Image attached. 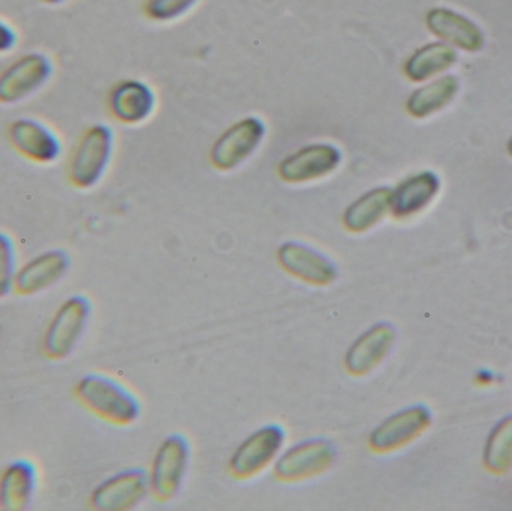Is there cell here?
Masks as SVG:
<instances>
[{"label":"cell","instance_id":"9c48e42d","mask_svg":"<svg viewBox=\"0 0 512 511\" xmlns=\"http://www.w3.org/2000/svg\"><path fill=\"white\" fill-rule=\"evenodd\" d=\"M343 153L333 143H310L286 155L277 165V176L289 185L316 182L342 165Z\"/></svg>","mask_w":512,"mask_h":511},{"label":"cell","instance_id":"ac0fdd59","mask_svg":"<svg viewBox=\"0 0 512 511\" xmlns=\"http://www.w3.org/2000/svg\"><path fill=\"white\" fill-rule=\"evenodd\" d=\"M38 489V470L29 459H17L0 473V510L26 511Z\"/></svg>","mask_w":512,"mask_h":511},{"label":"cell","instance_id":"44dd1931","mask_svg":"<svg viewBox=\"0 0 512 511\" xmlns=\"http://www.w3.org/2000/svg\"><path fill=\"white\" fill-rule=\"evenodd\" d=\"M457 53L447 42H432L409 56L403 72L414 83H423L456 65Z\"/></svg>","mask_w":512,"mask_h":511},{"label":"cell","instance_id":"484cf974","mask_svg":"<svg viewBox=\"0 0 512 511\" xmlns=\"http://www.w3.org/2000/svg\"><path fill=\"white\" fill-rule=\"evenodd\" d=\"M18 35L8 21L0 18V54L9 53L17 47Z\"/></svg>","mask_w":512,"mask_h":511},{"label":"cell","instance_id":"8fae6325","mask_svg":"<svg viewBox=\"0 0 512 511\" xmlns=\"http://www.w3.org/2000/svg\"><path fill=\"white\" fill-rule=\"evenodd\" d=\"M276 258L289 276L313 287H328L339 278L336 263L307 243L288 240L277 248Z\"/></svg>","mask_w":512,"mask_h":511},{"label":"cell","instance_id":"e0dca14e","mask_svg":"<svg viewBox=\"0 0 512 511\" xmlns=\"http://www.w3.org/2000/svg\"><path fill=\"white\" fill-rule=\"evenodd\" d=\"M441 191V180L432 171L412 174L391 188L390 213L396 219H409L420 215Z\"/></svg>","mask_w":512,"mask_h":511},{"label":"cell","instance_id":"8992f818","mask_svg":"<svg viewBox=\"0 0 512 511\" xmlns=\"http://www.w3.org/2000/svg\"><path fill=\"white\" fill-rule=\"evenodd\" d=\"M191 446L182 434H173L162 441L153 456L149 470L150 494L158 501H170L179 494L188 473Z\"/></svg>","mask_w":512,"mask_h":511},{"label":"cell","instance_id":"52a82bcc","mask_svg":"<svg viewBox=\"0 0 512 511\" xmlns=\"http://www.w3.org/2000/svg\"><path fill=\"white\" fill-rule=\"evenodd\" d=\"M267 125L258 116L243 117L225 129L210 149V162L219 171H231L245 164L264 143Z\"/></svg>","mask_w":512,"mask_h":511},{"label":"cell","instance_id":"d4e9b609","mask_svg":"<svg viewBox=\"0 0 512 511\" xmlns=\"http://www.w3.org/2000/svg\"><path fill=\"white\" fill-rule=\"evenodd\" d=\"M200 0H146L144 14L155 21H174L183 17Z\"/></svg>","mask_w":512,"mask_h":511},{"label":"cell","instance_id":"9a60e30c","mask_svg":"<svg viewBox=\"0 0 512 511\" xmlns=\"http://www.w3.org/2000/svg\"><path fill=\"white\" fill-rule=\"evenodd\" d=\"M71 257L63 249H48L18 267L14 291L20 296H36L62 282L71 270Z\"/></svg>","mask_w":512,"mask_h":511},{"label":"cell","instance_id":"7a4b0ae2","mask_svg":"<svg viewBox=\"0 0 512 511\" xmlns=\"http://www.w3.org/2000/svg\"><path fill=\"white\" fill-rule=\"evenodd\" d=\"M113 155V129L105 123L89 126L80 135L69 156V183L81 191L95 188L107 174Z\"/></svg>","mask_w":512,"mask_h":511},{"label":"cell","instance_id":"7402d4cb","mask_svg":"<svg viewBox=\"0 0 512 511\" xmlns=\"http://www.w3.org/2000/svg\"><path fill=\"white\" fill-rule=\"evenodd\" d=\"M459 92V80L453 75L439 78L411 93L406 111L415 119H424L447 107Z\"/></svg>","mask_w":512,"mask_h":511},{"label":"cell","instance_id":"7c38bea8","mask_svg":"<svg viewBox=\"0 0 512 511\" xmlns=\"http://www.w3.org/2000/svg\"><path fill=\"white\" fill-rule=\"evenodd\" d=\"M8 140L18 155L33 164H54L63 153L62 140L57 132L33 117L12 120L8 126Z\"/></svg>","mask_w":512,"mask_h":511},{"label":"cell","instance_id":"5bb4252c","mask_svg":"<svg viewBox=\"0 0 512 511\" xmlns=\"http://www.w3.org/2000/svg\"><path fill=\"white\" fill-rule=\"evenodd\" d=\"M396 329L390 323H376L361 333L345 353L343 365L352 377H366L384 363L396 344Z\"/></svg>","mask_w":512,"mask_h":511},{"label":"cell","instance_id":"30bf717a","mask_svg":"<svg viewBox=\"0 0 512 511\" xmlns=\"http://www.w3.org/2000/svg\"><path fill=\"white\" fill-rule=\"evenodd\" d=\"M430 425L432 413L429 408L426 405H411L382 420L370 432L367 444L373 453L388 455L414 443Z\"/></svg>","mask_w":512,"mask_h":511},{"label":"cell","instance_id":"277c9868","mask_svg":"<svg viewBox=\"0 0 512 511\" xmlns=\"http://www.w3.org/2000/svg\"><path fill=\"white\" fill-rule=\"evenodd\" d=\"M54 74L47 54L29 51L0 69V105H17L41 92Z\"/></svg>","mask_w":512,"mask_h":511},{"label":"cell","instance_id":"5b68a950","mask_svg":"<svg viewBox=\"0 0 512 511\" xmlns=\"http://www.w3.org/2000/svg\"><path fill=\"white\" fill-rule=\"evenodd\" d=\"M337 459V449L327 438H309L283 449L273 465L280 482L297 483L327 473Z\"/></svg>","mask_w":512,"mask_h":511},{"label":"cell","instance_id":"4316f807","mask_svg":"<svg viewBox=\"0 0 512 511\" xmlns=\"http://www.w3.org/2000/svg\"><path fill=\"white\" fill-rule=\"evenodd\" d=\"M42 3H45V5H60V3L66 2V0H41Z\"/></svg>","mask_w":512,"mask_h":511},{"label":"cell","instance_id":"ffe728a7","mask_svg":"<svg viewBox=\"0 0 512 511\" xmlns=\"http://www.w3.org/2000/svg\"><path fill=\"white\" fill-rule=\"evenodd\" d=\"M391 188L378 186L355 198L343 210L342 224L349 233L363 234L384 221L390 213Z\"/></svg>","mask_w":512,"mask_h":511},{"label":"cell","instance_id":"4fadbf2b","mask_svg":"<svg viewBox=\"0 0 512 511\" xmlns=\"http://www.w3.org/2000/svg\"><path fill=\"white\" fill-rule=\"evenodd\" d=\"M149 492V474L141 468H129L96 486L89 504L98 511H128L143 503Z\"/></svg>","mask_w":512,"mask_h":511},{"label":"cell","instance_id":"cb8c5ba5","mask_svg":"<svg viewBox=\"0 0 512 511\" xmlns=\"http://www.w3.org/2000/svg\"><path fill=\"white\" fill-rule=\"evenodd\" d=\"M18 254L14 239L0 233V300L14 291L18 272Z\"/></svg>","mask_w":512,"mask_h":511},{"label":"cell","instance_id":"6da1fadb","mask_svg":"<svg viewBox=\"0 0 512 511\" xmlns=\"http://www.w3.org/2000/svg\"><path fill=\"white\" fill-rule=\"evenodd\" d=\"M75 398L93 416L114 426H129L140 419L137 396L120 381L105 374L84 375L75 384Z\"/></svg>","mask_w":512,"mask_h":511},{"label":"cell","instance_id":"3957f363","mask_svg":"<svg viewBox=\"0 0 512 511\" xmlns=\"http://www.w3.org/2000/svg\"><path fill=\"white\" fill-rule=\"evenodd\" d=\"M92 318V302L83 294L68 297L48 321L42 339L47 359L60 362L68 359L80 344Z\"/></svg>","mask_w":512,"mask_h":511},{"label":"cell","instance_id":"d6986e66","mask_svg":"<svg viewBox=\"0 0 512 511\" xmlns=\"http://www.w3.org/2000/svg\"><path fill=\"white\" fill-rule=\"evenodd\" d=\"M426 24L433 35L454 47L471 53L484 47V35L480 27L459 12L447 8L432 9L427 12Z\"/></svg>","mask_w":512,"mask_h":511},{"label":"cell","instance_id":"603a6c76","mask_svg":"<svg viewBox=\"0 0 512 511\" xmlns=\"http://www.w3.org/2000/svg\"><path fill=\"white\" fill-rule=\"evenodd\" d=\"M484 467L496 476L512 468V416L505 417L490 432L483 455Z\"/></svg>","mask_w":512,"mask_h":511},{"label":"cell","instance_id":"2e32d148","mask_svg":"<svg viewBox=\"0 0 512 511\" xmlns=\"http://www.w3.org/2000/svg\"><path fill=\"white\" fill-rule=\"evenodd\" d=\"M158 99L155 90L141 80L128 78L111 87L107 107L111 117L123 125H141L155 113Z\"/></svg>","mask_w":512,"mask_h":511},{"label":"cell","instance_id":"83f0119b","mask_svg":"<svg viewBox=\"0 0 512 511\" xmlns=\"http://www.w3.org/2000/svg\"><path fill=\"white\" fill-rule=\"evenodd\" d=\"M508 153H510V155L512 156V137L510 143H508Z\"/></svg>","mask_w":512,"mask_h":511},{"label":"cell","instance_id":"ba28073f","mask_svg":"<svg viewBox=\"0 0 512 511\" xmlns=\"http://www.w3.org/2000/svg\"><path fill=\"white\" fill-rule=\"evenodd\" d=\"M285 441V429L276 423L256 429L234 450L228 465L230 473L239 480L258 476L268 467H273L285 447Z\"/></svg>","mask_w":512,"mask_h":511}]
</instances>
